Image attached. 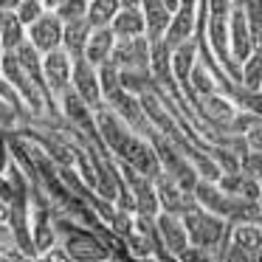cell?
Returning <instances> with one entry per match:
<instances>
[{
  "instance_id": "cell-1",
  "label": "cell",
  "mask_w": 262,
  "mask_h": 262,
  "mask_svg": "<svg viewBox=\"0 0 262 262\" xmlns=\"http://www.w3.org/2000/svg\"><path fill=\"white\" fill-rule=\"evenodd\" d=\"M181 217H183L186 237L192 239L198 248L211 251L217 243H220L223 226H226V223H223V217H217V214H211V211L200 209L198 203H192V200H186V206H183Z\"/></svg>"
},
{
  "instance_id": "cell-2",
  "label": "cell",
  "mask_w": 262,
  "mask_h": 262,
  "mask_svg": "<svg viewBox=\"0 0 262 262\" xmlns=\"http://www.w3.org/2000/svg\"><path fill=\"white\" fill-rule=\"evenodd\" d=\"M57 231L65 234V254L68 259H76V262H102L104 256L110 254L107 245L102 239H96L91 231H79L74 228L71 223H57Z\"/></svg>"
},
{
  "instance_id": "cell-3",
  "label": "cell",
  "mask_w": 262,
  "mask_h": 262,
  "mask_svg": "<svg viewBox=\"0 0 262 262\" xmlns=\"http://www.w3.org/2000/svg\"><path fill=\"white\" fill-rule=\"evenodd\" d=\"M119 42H113L110 48V62L116 68H147L149 65V42L144 34L138 37H116Z\"/></svg>"
},
{
  "instance_id": "cell-4",
  "label": "cell",
  "mask_w": 262,
  "mask_h": 262,
  "mask_svg": "<svg viewBox=\"0 0 262 262\" xmlns=\"http://www.w3.org/2000/svg\"><path fill=\"white\" fill-rule=\"evenodd\" d=\"M71 85H74L76 96L88 104V107H102V91H99V79H96V65H91L85 57H76L71 65Z\"/></svg>"
},
{
  "instance_id": "cell-5",
  "label": "cell",
  "mask_w": 262,
  "mask_h": 262,
  "mask_svg": "<svg viewBox=\"0 0 262 262\" xmlns=\"http://www.w3.org/2000/svg\"><path fill=\"white\" fill-rule=\"evenodd\" d=\"M226 20H228V54H231L234 62H243V59L256 48V42L251 40L248 23H245L243 6L231 0V9H228V17Z\"/></svg>"
},
{
  "instance_id": "cell-6",
  "label": "cell",
  "mask_w": 262,
  "mask_h": 262,
  "mask_svg": "<svg viewBox=\"0 0 262 262\" xmlns=\"http://www.w3.org/2000/svg\"><path fill=\"white\" fill-rule=\"evenodd\" d=\"M26 37H29V42L40 54H48V51H54V48H59L62 23H59L54 14H40L31 26H26Z\"/></svg>"
},
{
  "instance_id": "cell-7",
  "label": "cell",
  "mask_w": 262,
  "mask_h": 262,
  "mask_svg": "<svg viewBox=\"0 0 262 262\" xmlns=\"http://www.w3.org/2000/svg\"><path fill=\"white\" fill-rule=\"evenodd\" d=\"M42 74H46V88L48 91L62 93L65 88L71 85V57L59 48L46 54V62H40Z\"/></svg>"
},
{
  "instance_id": "cell-8",
  "label": "cell",
  "mask_w": 262,
  "mask_h": 262,
  "mask_svg": "<svg viewBox=\"0 0 262 262\" xmlns=\"http://www.w3.org/2000/svg\"><path fill=\"white\" fill-rule=\"evenodd\" d=\"M194 54H198V40H192V37L169 51L172 76H175V79L186 88V93H189V99H192V102H194V91H192V85H189V74H192V65H194Z\"/></svg>"
},
{
  "instance_id": "cell-9",
  "label": "cell",
  "mask_w": 262,
  "mask_h": 262,
  "mask_svg": "<svg viewBox=\"0 0 262 262\" xmlns=\"http://www.w3.org/2000/svg\"><path fill=\"white\" fill-rule=\"evenodd\" d=\"M158 217V237H161V245H164L169 254H181L183 248L189 245V237H186V228H183V223L178 220V214H155Z\"/></svg>"
},
{
  "instance_id": "cell-10",
  "label": "cell",
  "mask_w": 262,
  "mask_h": 262,
  "mask_svg": "<svg viewBox=\"0 0 262 262\" xmlns=\"http://www.w3.org/2000/svg\"><path fill=\"white\" fill-rule=\"evenodd\" d=\"M144 6V37H147V42H155L164 37L166 26H169V17L172 14L164 9V3L161 0H141Z\"/></svg>"
},
{
  "instance_id": "cell-11",
  "label": "cell",
  "mask_w": 262,
  "mask_h": 262,
  "mask_svg": "<svg viewBox=\"0 0 262 262\" xmlns=\"http://www.w3.org/2000/svg\"><path fill=\"white\" fill-rule=\"evenodd\" d=\"M88 37H91V23H88L85 17H76V20L62 23V40H59V46H62V51L68 54V57L76 59L85 51Z\"/></svg>"
},
{
  "instance_id": "cell-12",
  "label": "cell",
  "mask_w": 262,
  "mask_h": 262,
  "mask_svg": "<svg viewBox=\"0 0 262 262\" xmlns=\"http://www.w3.org/2000/svg\"><path fill=\"white\" fill-rule=\"evenodd\" d=\"M113 42H116V37H113V31H110V26H99V29H91V37H88V42H85V51H82V57H85L91 65L107 62Z\"/></svg>"
},
{
  "instance_id": "cell-13",
  "label": "cell",
  "mask_w": 262,
  "mask_h": 262,
  "mask_svg": "<svg viewBox=\"0 0 262 262\" xmlns=\"http://www.w3.org/2000/svg\"><path fill=\"white\" fill-rule=\"evenodd\" d=\"M62 107H65V116H68L76 127H82L91 138H99L96 136V124H93V116H91V107L76 96V91H71V88L62 91Z\"/></svg>"
},
{
  "instance_id": "cell-14",
  "label": "cell",
  "mask_w": 262,
  "mask_h": 262,
  "mask_svg": "<svg viewBox=\"0 0 262 262\" xmlns=\"http://www.w3.org/2000/svg\"><path fill=\"white\" fill-rule=\"evenodd\" d=\"M110 31L113 37H138L144 34V14L138 6H124L113 14L110 20Z\"/></svg>"
},
{
  "instance_id": "cell-15",
  "label": "cell",
  "mask_w": 262,
  "mask_h": 262,
  "mask_svg": "<svg viewBox=\"0 0 262 262\" xmlns=\"http://www.w3.org/2000/svg\"><path fill=\"white\" fill-rule=\"evenodd\" d=\"M26 40V26L14 17V12H9L0 23V48L3 51H14L20 42Z\"/></svg>"
},
{
  "instance_id": "cell-16",
  "label": "cell",
  "mask_w": 262,
  "mask_h": 262,
  "mask_svg": "<svg viewBox=\"0 0 262 262\" xmlns=\"http://www.w3.org/2000/svg\"><path fill=\"white\" fill-rule=\"evenodd\" d=\"M119 9V0H88L85 20L91 23V29H99V26H107Z\"/></svg>"
},
{
  "instance_id": "cell-17",
  "label": "cell",
  "mask_w": 262,
  "mask_h": 262,
  "mask_svg": "<svg viewBox=\"0 0 262 262\" xmlns=\"http://www.w3.org/2000/svg\"><path fill=\"white\" fill-rule=\"evenodd\" d=\"M243 62L245 65L239 68V85H243L245 91L259 93V46H256L254 51L243 59Z\"/></svg>"
},
{
  "instance_id": "cell-18",
  "label": "cell",
  "mask_w": 262,
  "mask_h": 262,
  "mask_svg": "<svg viewBox=\"0 0 262 262\" xmlns=\"http://www.w3.org/2000/svg\"><path fill=\"white\" fill-rule=\"evenodd\" d=\"M96 79H99V91H102V102L107 96H113L116 91H121V85H119V68H116L113 62H102V65H96Z\"/></svg>"
},
{
  "instance_id": "cell-19",
  "label": "cell",
  "mask_w": 262,
  "mask_h": 262,
  "mask_svg": "<svg viewBox=\"0 0 262 262\" xmlns=\"http://www.w3.org/2000/svg\"><path fill=\"white\" fill-rule=\"evenodd\" d=\"M85 12H88V0H62L59 6H54V17H57L59 23L85 17Z\"/></svg>"
},
{
  "instance_id": "cell-20",
  "label": "cell",
  "mask_w": 262,
  "mask_h": 262,
  "mask_svg": "<svg viewBox=\"0 0 262 262\" xmlns=\"http://www.w3.org/2000/svg\"><path fill=\"white\" fill-rule=\"evenodd\" d=\"M192 68H194V74H189V76H192L194 91H198V93H194V102H198L200 96H209V93L217 91V82H214V76H211L203 65H192Z\"/></svg>"
},
{
  "instance_id": "cell-21",
  "label": "cell",
  "mask_w": 262,
  "mask_h": 262,
  "mask_svg": "<svg viewBox=\"0 0 262 262\" xmlns=\"http://www.w3.org/2000/svg\"><path fill=\"white\" fill-rule=\"evenodd\" d=\"M42 9H46L42 0H20V6L14 9V17H17L23 26H31L42 14Z\"/></svg>"
},
{
  "instance_id": "cell-22",
  "label": "cell",
  "mask_w": 262,
  "mask_h": 262,
  "mask_svg": "<svg viewBox=\"0 0 262 262\" xmlns=\"http://www.w3.org/2000/svg\"><path fill=\"white\" fill-rule=\"evenodd\" d=\"M214 155V166H220L223 172H239V158L231 149H211Z\"/></svg>"
},
{
  "instance_id": "cell-23",
  "label": "cell",
  "mask_w": 262,
  "mask_h": 262,
  "mask_svg": "<svg viewBox=\"0 0 262 262\" xmlns=\"http://www.w3.org/2000/svg\"><path fill=\"white\" fill-rule=\"evenodd\" d=\"M239 183H243V172H223V175L217 178V189L226 192V194H237Z\"/></svg>"
},
{
  "instance_id": "cell-24",
  "label": "cell",
  "mask_w": 262,
  "mask_h": 262,
  "mask_svg": "<svg viewBox=\"0 0 262 262\" xmlns=\"http://www.w3.org/2000/svg\"><path fill=\"white\" fill-rule=\"evenodd\" d=\"M6 138H3V130H0V169H6Z\"/></svg>"
},
{
  "instance_id": "cell-25",
  "label": "cell",
  "mask_w": 262,
  "mask_h": 262,
  "mask_svg": "<svg viewBox=\"0 0 262 262\" xmlns=\"http://www.w3.org/2000/svg\"><path fill=\"white\" fill-rule=\"evenodd\" d=\"M17 6H20V0H0V9L3 12H14Z\"/></svg>"
},
{
  "instance_id": "cell-26",
  "label": "cell",
  "mask_w": 262,
  "mask_h": 262,
  "mask_svg": "<svg viewBox=\"0 0 262 262\" xmlns=\"http://www.w3.org/2000/svg\"><path fill=\"white\" fill-rule=\"evenodd\" d=\"M62 0H42V6H48V9H54V6H59Z\"/></svg>"
},
{
  "instance_id": "cell-27",
  "label": "cell",
  "mask_w": 262,
  "mask_h": 262,
  "mask_svg": "<svg viewBox=\"0 0 262 262\" xmlns=\"http://www.w3.org/2000/svg\"><path fill=\"white\" fill-rule=\"evenodd\" d=\"M6 14H9V12H3V9H0V23H3V17H6Z\"/></svg>"
},
{
  "instance_id": "cell-28",
  "label": "cell",
  "mask_w": 262,
  "mask_h": 262,
  "mask_svg": "<svg viewBox=\"0 0 262 262\" xmlns=\"http://www.w3.org/2000/svg\"><path fill=\"white\" fill-rule=\"evenodd\" d=\"M0 54H3V48H0Z\"/></svg>"
}]
</instances>
